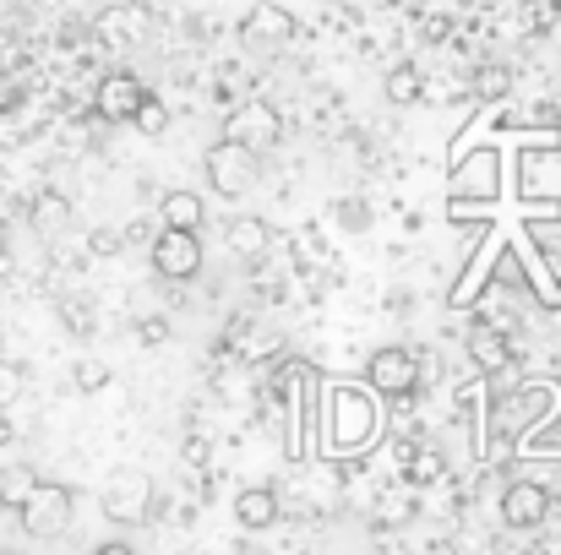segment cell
<instances>
[{"mask_svg": "<svg viewBox=\"0 0 561 555\" xmlns=\"http://www.w3.org/2000/svg\"><path fill=\"white\" fill-rule=\"evenodd\" d=\"M381 403L371 386H333L322 397V452H360L381 436Z\"/></svg>", "mask_w": 561, "mask_h": 555, "instance_id": "1", "label": "cell"}, {"mask_svg": "<svg viewBox=\"0 0 561 555\" xmlns=\"http://www.w3.org/2000/svg\"><path fill=\"white\" fill-rule=\"evenodd\" d=\"M71 507H77V496H71L66 485L38 479V485H33V496L16 507V518H22L27 540H60V534L71 529Z\"/></svg>", "mask_w": 561, "mask_h": 555, "instance_id": "2", "label": "cell"}, {"mask_svg": "<svg viewBox=\"0 0 561 555\" xmlns=\"http://www.w3.org/2000/svg\"><path fill=\"white\" fill-rule=\"evenodd\" d=\"M202 170H207V185H213L218 196L240 201V196L256 185V153L240 148V142H229V137H218V142L202 153Z\"/></svg>", "mask_w": 561, "mask_h": 555, "instance_id": "3", "label": "cell"}, {"mask_svg": "<svg viewBox=\"0 0 561 555\" xmlns=\"http://www.w3.org/2000/svg\"><path fill=\"white\" fill-rule=\"evenodd\" d=\"M164 512V496L153 490V479L148 474H115L110 485H104V518L110 523H148V518H159Z\"/></svg>", "mask_w": 561, "mask_h": 555, "instance_id": "4", "label": "cell"}, {"mask_svg": "<svg viewBox=\"0 0 561 555\" xmlns=\"http://www.w3.org/2000/svg\"><path fill=\"white\" fill-rule=\"evenodd\" d=\"M148 256H153V273L164 278V284H191L196 273H202V234L196 229H159L153 234V245H148Z\"/></svg>", "mask_w": 561, "mask_h": 555, "instance_id": "5", "label": "cell"}, {"mask_svg": "<svg viewBox=\"0 0 561 555\" xmlns=\"http://www.w3.org/2000/svg\"><path fill=\"white\" fill-rule=\"evenodd\" d=\"M224 137L240 142V148H251V153H267V148H278L284 120H278V109H273L267 99H240L234 115L224 120Z\"/></svg>", "mask_w": 561, "mask_h": 555, "instance_id": "6", "label": "cell"}, {"mask_svg": "<svg viewBox=\"0 0 561 555\" xmlns=\"http://www.w3.org/2000/svg\"><path fill=\"white\" fill-rule=\"evenodd\" d=\"M496 512H502V523H507V529L529 534V529H540V523L557 512V496L546 490V479H513V485H502Z\"/></svg>", "mask_w": 561, "mask_h": 555, "instance_id": "7", "label": "cell"}, {"mask_svg": "<svg viewBox=\"0 0 561 555\" xmlns=\"http://www.w3.org/2000/svg\"><path fill=\"white\" fill-rule=\"evenodd\" d=\"M289 38H295L289 5H278V0H251V11H245V22H240V44L256 49V55H278Z\"/></svg>", "mask_w": 561, "mask_h": 555, "instance_id": "8", "label": "cell"}, {"mask_svg": "<svg viewBox=\"0 0 561 555\" xmlns=\"http://www.w3.org/2000/svg\"><path fill=\"white\" fill-rule=\"evenodd\" d=\"M142 99H148V88H142L137 71H110V77H99V88H93V120L131 126V115H137Z\"/></svg>", "mask_w": 561, "mask_h": 555, "instance_id": "9", "label": "cell"}, {"mask_svg": "<svg viewBox=\"0 0 561 555\" xmlns=\"http://www.w3.org/2000/svg\"><path fill=\"white\" fill-rule=\"evenodd\" d=\"M366 386L376 397H414L420 392V375H414V349H376L366 360Z\"/></svg>", "mask_w": 561, "mask_h": 555, "instance_id": "10", "label": "cell"}, {"mask_svg": "<svg viewBox=\"0 0 561 555\" xmlns=\"http://www.w3.org/2000/svg\"><path fill=\"white\" fill-rule=\"evenodd\" d=\"M463 170L453 175V196L458 201H496L502 196V164H496V153L485 148V153H474V159H458Z\"/></svg>", "mask_w": 561, "mask_h": 555, "instance_id": "11", "label": "cell"}, {"mask_svg": "<svg viewBox=\"0 0 561 555\" xmlns=\"http://www.w3.org/2000/svg\"><path fill=\"white\" fill-rule=\"evenodd\" d=\"M518 196L524 201H561V159L551 148H535V153H524V164H518Z\"/></svg>", "mask_w": 561, "mask_h": 555, "instance_id": "12", "label": "cell"}, {"mask_svg": "<svg viewBox=\"0 0 561 555\" xmlns=\"http://www.w3.org/2000/svg\"><path fill=\"white\" fill-rule=\"evenodd\" d=\"M278 518H284V496H278V490L251 485V490L234 496V523H240L245 534H262V529H273Z\"/></svg>", "mask_w": 561, "mask_h": 555, "instance_id": "13", "label": "cell"}, {"mask_svg": "<svg viewBox=\"0 0 561 555\" xmlns=\"http://www.w3.org/2000/svg\"><path fill=\"white\" fill-rule=\"evenodd\" d=\"M463 349H469V360H474L480 375H491V370H502L513 360V338H507L496 322H474L469 338H463Z\"/></svg>", "mask_w": 561, "mask_h": 555, "instance_id": "14", "label": "cell"}, {"mask_svg": "<svg viewBox=\"0 0 561 555\" xmlns=\"http://www.w3.org/2000/svg\"><path fill=\"white\" fill-rule=\"evenodd\" d=\"M27 223H33L38 240H60V234L77 223V207H71V196H60V190H38L33 207H27Z\"/></svg>", "mask_w": 561, "mask_h": 555, "instance_id": "15", "label": "cell"}, {"mask_svg": "<svg viewBox=\"0 0 561 555\" xmlns=\"http://www.w3.org/2000/svg\"><path fill=\"white\" fill-rule=\"evenodd\" d=\"M224 245H229L234 256H245V262H262V256L273 251V229H267L262 218H229V223H224Z\"/></svg>", "mask_w": 561, "mask_h": 555, "instance_id": "16", "label": "cell"}, {"mask_svg": "<svg viewBox=\"0 0 561 555\" xmlns=\"http://www.w3.org/2000/svg\"><path fill=\"white\" fill-rule=\"evenodd\" d=\"M159 223H170V229H196V234H202L207 207H202L196 190H164V196H159Z\"/></svg>", "mask_w": 561, "mask_h": 555, "instance_id": "17", "label": "cell"}, {"mask_svg": "<svg viewBox=\"0 0 561 555\" xmlns=\"http://www.w3.org/2000/svg\"><path fill=\"white\" fill-rule=\"evenodd\" d=\"M381 93H387V104H398V109L420 104V99H425V77H420V66H392L387 82H381Z\"/></svg>", "mask_w": 561, "mask_h": 555, "instance_id": "18", "label": "cell"}, {"mask_svg": "<svg viewBox=\"0 0 561 555\" xmlns=\"http://www.w3.org/2000/svg\"><path fill=\"white\" fill-rule=\"evenodd\" d=\"M529 240H535V251L546 256V267L561 278V212L557 207H551V218H540V212L529 218Z\"/></svg>", "mask_w": 561, "mask_h": 555, "instance_id": "19", "label": "cell"}, {"mask_svg": "<svg viewBox=\"0 0 561 555\" xmlns=\"http://www.w3.org/2000/svg\"><path fill=\"white\" fill-rule=\"evenodd\" d=\"M33 485H38V469H27V463L5 469V474H0V507H5V512H16V507L33 496Z\"/></svg>", "mask_w": 561, "mask_h": 555, "instance_id": "20", "label": "cell"}, {"mask_svg": "<svg viewBox=\"0 0 561 555\" xmlns=\"http://www.w3.org/2000/svg\"><path fill=\"white\" fill-rule=\"evenodd\" d=\"M333 223L344 229V234H366L376 223V207L371 201H360V196H344L339 207H333Z\"/></svg>", "mask_w": 561, "mask_h": 555, "instance_id": "21", "label": "cell"}, {"mask_svg": "<svg viewBox=\"0 0 561 555\" xmlns=\"http://www.w3.org/2000/svg\"><path fill=\"white\" fill-rule=\"evenodd\" d=\"M71 381H77V392H88V397H93V392H104L115 375H110L104 360H77V366H71Z\"/></svg>", "mask_w": 561, "mask_h": 555, "instance_id": "22", "label": "cell"}, {"mask_svg": "<svg viewBox=\"0 0 561 555\" xmlns=\"http://www.w3.org/2000/svg\"><path fill=\"white\" fill-rule=\"evenodd\" d=\"M131 126H137V131H142V137H159V131H164V126H170V109H164V104H159V99H153V93H148V99H142V104H137V115H131Z\"/></svg>", "mask_w": 561, "mask_h": 555, "instance_id": "23", "label": "cell"}, {"mask_svg": "<svg viewBox=\"0 0 561 555\" xmlns=\"http://www.w3.org/2000/svg\"><path fill=\"white\" fill-rule=\"evenodd\" d=\"M22 386H27V366L0 355V408H11V403L22 397Z\"/></svg>", "mask_w": 561, "mask_h": 555, "instance_id": "24", "label": "cell"}, {"mask_svg": "<svg viewBox=\"0 0 561 555\" xmlns=\"http://www.w3.org/2000/svg\"><path fill=\"white\" fill-rule=\"evenodd\" d=\"M507 88H513V77L502 66H480L474 71V99H507Z\"/></svg>", "mask_w": 561, "mask_h": 555, "instance_id": "25", "label": "cell"}, {"mask_svg": "<svg viewBox=\"0 0 561 555\" xmlns=\"http://www.w3.org/2000/svg\"><path fill=\"white\" fill-rule=\"evenodd\" d=\"M159 229H164V223H159V218H137V223H131V229H126V234H121V245H131V251H148V245H153V234H159Z\"/></svg>", "mask_w": 561, "mask_h": 555, "instance_id": "26", "label": "cell"}, {"mask_svg": "<svg viewBox=\"0 0 561 555\" xmlns=\"http://www.w3.org/2000/svg\"><path fill=\"white\" fill-rule=\"evenodd\" d=\"M164 338H170V316H142V322H137V344H142V349H159Z\"/></svg>", "mask_w": 561, "mask_h": 555, "instance_id": "27", "label": "cell"}, {"mask_svg": "<svg viewBox=\"0 0 561 555\" xmlns=\"http://www.w3.org/2000/svg\"><path fill=\"white\" fill-rule=\"evenodd\" d=\"M88 251H93V256H121L126 245H121V234H115V229H93V240H88Z\"/></svg>", "mask_w": 561, "mask_h": 555, "instance_id": "28", "label": "cell"}, {"mask_svg": "<svg viewBox=\"0 0 561 555\" xmlns=\"http://www.w3.org/2000/svg\"><path fill=\"white\" fill-rule=\"evenodd\" d=\"M16 60H22V44H16L11 33H0V71H11Z\"/></svg>", "mask_w": 561, "mask_h": 555, "instance_id": "29", "label": "cell"}, {"mask_svg": "<svg viewBox=\"0 0 561 555\" xmlns=\"http://www.w3.org/2000/svg\"><path fill=\"white\" fill-rule=\"evenodd\" d=\"M16 441V419H11V408H0V447H11Z\"/></svg>", "mask_w": 561, "mask_h": 555, "instance_id": "30", "label": "cell"}, {"mask_svg": "<svg viewBox=\"0 0 561 555\" xmlns=\"http://www.w3.org/2000/svg\"><path fill=\"white\" fill-rule=\"evenodd\" d=\"M186 463L191 469H196V463H207V441H196V436H191L186 441Z\"/></svg>", "mask_w": 561, "mask_h": 555, "instance_id": "31", "label": "cell"}, {"mask_svg": "<svg viewBox=\"0 0 561 555\" xmlns=\"http://www.w3.org/2000/svg\"><path fill=\"white\" fill-rule=\"evenodd\" d=\"M546 104H551V120H557V126H561V88H557V93H551V99H546Z\"/></svg>", "mask_w": 561, "mask_h": 555, "instance_id": "32", "label": "cell"}, {"mask_svg": "<svg viewBox=\"0 0 561 555\" xmlns=\"http://www.w3.org/2000/svg\"><path fill=\"white\" fill-rule=\"evenodd\" d=\"M126 5H142V11H153V0H126Z\"/></svg>", "mask_w": 561, "mask_h": 555, "instance_id": "33", "label": "cell"}]
</instances>
